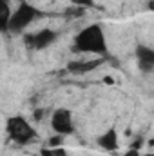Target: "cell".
<instances>
[{"instance_id":"cell-1","label":"cell","mask_w":154,"mask_h":156,"mask_svg":"<svg viewBox=\"0 0 154 156\" xmlns=\"http://www.w3.org/2000/svg\"><path fill=\"white\" fill-rule=\"evenodd\" d=\"M73 49L76 53H93V55H105L107 53V40L100 24H91L83 27L76 37Z\"/></svg>"},{"instance_id":"cell-2","label":"cell","mask_w":154,"mask_h":156,"mask_svg":"<svg viewBox=\"0 0 154 156\" xmlns=\"http://www.w3.org/2000/svg\"><path fill=\"white\" fill-rule=\"evenodd\" d=\"M38 16H42V13H40L35 5H31L27 2H22L15 11H11L9 24H7V31H11V33H22Z\"/></svg>"},{"instance_id":"cell-3","label":"cell","mask_w":154,"mask_h":156,"mask_svg":"<svg viewBox=\"0 0 154 156\" xmlns=\"http://www.w3.org/2000/svg\"><path fill=\"white\" fill-rule=\"evenodd\" d=\"M5 129H7L9 138H11L15 144H20V145H26V144L33 142L35 136H37L33 125H31L26 118H22V116L7 118V122H5Z\"/></svg>"},{"instance_id":"cell-4","label":"cell","mask_w":154,"mask_h":156,"mask_svg":"<svg viewBox=\"0 0 154 156\" xmlns=\"http://www.w3.org/2000/svg\"><path fill=\"white\" fill-rule=\"evenodd\" d=\"M51 127L58 136H69L75 133V122H73V115L69 109H56L51 116Z\"/></svg>"},{"instance_id":"cell-5","label":"cell","mask_w":154,"mask_h":156,"mask_svg":"<svg viewBox=\"0 0 154 156\" xmlns=\"http://www.w3.org/2000/svg\"><path fill=\"white\" fill-rule=\"evenodd\" d=\"M58 38V33L53 31V29H40L37 33H29L26 35L24 42L31 47V49H37V51H42L45 47H49L51 44H54Z\"/></svg>"},{"instance_id":"cell-6","label":"cell","mask_w":154,"mask_h":156,"mask_svg":"<svg viewBox=\"0 0 154 156\" xmlns=\"http://www.w3.org/2000/svg\"><path fill=\"white\" fill-rule=\"evenodd\" d=\"M136 58H138V67L143 73H152L154 71V51L147 45H138L136 47Z\"/></svg>"},{"instance_id":"cell-7","label":"cell","mask_w":154,"mask_h":156,"mask_svg":"<svg viewBox=\"0 0 154 156\" xmlns=\"http://www.w3.org/2000/svg\"><path fill=\"white\" fill-rule=\"evenodd\" d=\"M102 66V60H76V62H71L69 66H67V71L69 73H73V75H87V73H91V71H94V69H98Z\"/></svg>"},{"instance_id":"cell-8","label":"cell","mask_w":154,"mask_h":156,"mask_svg":"<svg viewBox=\"0 0 154 156\" xmlns=\"http://www.w3.org/2000/svg\"><path fill=\"white\" fill-rule=\"evenodd\" d=\"M98 145L105 151H116L118 149V134L114 129H107L102 136H98Z\"/></svg>"},{"instance_id":"cell-9","label":"cell","mask_w":154,"mask_h":156,"mask_svg":"<svg viewBox=\"0 0 154 156\" xmlns=\"http://www.w3.org/2000/svg\"><path fill=\"white\" fill-rule=\"evenodd\" d=\"M11 0H0V31L5 33L7 31V24H9V16H11Z\"/></svg>"},{"instance_id":"cell-10","label":"cell","mask_w":154,"mask_h":156,"mask_svg":"<svg viewBox=\"0 0 154 156\" xmlns=\"http://www.w3.org/2000/svg\"><path fill=\"white\" fill-rule=\"evenodd\" d=\"M40 156H67V153L62 149V147H42V153Z\"/></svg>"},{"instance_id":"cell-11","label":"cell","mask_w":154,"mask_h":156,"mask_svg":"<svg viewBox=\"0 0 154 156\" xmlns=\"http://www.w3.org/2000/svg\"><path fill=\"white\" fill-rule=\"evenodd\" d=\"M75 7H80V9H89L94 5V0H69Z\"/></svg>"},{"instance_id":"cell-12","label":"cell","mask_w":154,"mask_h":156,"mask_svg":"<svg viewBox=\"0 0 154 156\" xmlns=\"http://www.w3.org/2000/svg\"><path fill=\"white\" fill-rule=\"evenodd\" d=\"M60 144H62L60 138H51V140L47 142V147H60Z\"/></svg>"},{"instance_id":"cell-13","label":"cell","mask_w":154,"mask_h":156,"mask_svg":"<svg viewBox=\"0 0 154 156\" xmlns=\"http://www.w3.org/2000/svg\"><path fill=\"white\" fill-rule=\"evenodd\" d=\"M123 156H142V154L138 153V149H129V151H127Z\"/></svg>"},{"instance_id":"cell-14","label":"cell","mask_w":154,"mask_h":156,"mask_svg":"<svg viewBox=\"0 0 154 156\" xmlns=\"http://www.w3.org/2000/svg\"><path fill=\"white\" fill-rule=\"evenodd\" d=\"M35 118H37V120H40V118H42V111H37V113H35Z\"/></svg>"},{"instance_id":"cell-15","label":"cell","mask_w":154,"mask_h":156,"mask_svg":"<svg viewBox=\"0 0 154 156\" xmlns=\"http://www.w3.org/2000/svg\"><path fill=\"white\" fill-rule=\"evenodd\" d=\"M145 156H154V154H151V153H149V154H145Z\"/></svg>"}]
</instances>
